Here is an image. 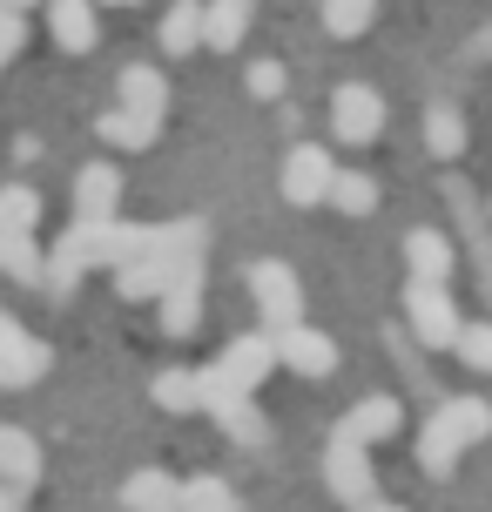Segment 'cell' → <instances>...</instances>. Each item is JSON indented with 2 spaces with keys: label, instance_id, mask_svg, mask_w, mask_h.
<instances>
[{
  "label": "cell",
  "instance_id": "obj_5",
  "mask_svg": "<svg viewBox=\"0 0 492 512\" xmlns=\"http://www.w3.org/2000/svg\"><path fill=\"white\" fill-rule=\"evenodd\" d=\"M270 371H277V344H270V331H257V337H230L216 351V364L196 371V384H203V398H250Z\"/></svg>",
  "mask_w": 492,
  "mask_h": 512
},
{
  "label": "cell",
  "instance_id": "obj_1",
  "mask_svg": "<svg viewBox=\"0 0 492 512\" xmlns=\"http://www.w3.org/2000/svg\"><path fill=\"white\" fill-rule=\"evenodd\" d=\"M169 223H122V216H102V223H75V230L61 236L54 250H41V283H48L54 297H68L88 270H115L122 256L149 250L162 243Z\"/></svg>",
  "mask_w": 492,
  "mask_h": 512
},
{
  "label": "cell",
  "instance_id": "obj_29",
  "mask_svg": "<svg viewBox=\"0 0 492 512\" xmlns=\"http://www.w3.org/2000/svg\"><path fill=\"white\" fill-rule=\"evenodd\" d=\"M284 88H290L284 61H250V95H257V102H277Z\"/></svg>",
  "mask_w": 492,
  "mask_h": 512
},
{
  "label": "cell",
  "instance_id": "obj_13",
  "mask_svg": "<svg viewBox=\"0 0 492 512\" xmlns=\"http://www.w3.org/2000/svg\"><path fill=\"white\" fill-rule=\"evenodd\" d=\"M270 344H277V364L297 371V378H331L337 371V344L317 331V324H304V317L284 324V331H270Z\"/></svg>",
  "mask_w": 492,
  "mask_h": 512
},
{
  "label": "cell",
  "instance_id": "obj_23",
  "mask_svg": "<svg viewBox=\"0 0 492 512\" xmlns=\"http://www.w3.org/2000/svg\"><path fill=\"white\" fill-rule=\"evenodd\" d=\"M425 149L439 155V162H459V155H466V115L452 102H439L425 115Z\"/></svg>",
  "mask_w": 492,
  "mask_h": 512
},
{
  "label": "cell",
  "instance_id": "obj_12",
  "mask_svg": "<svg viewBox=\"0 0 492 512\" xmlns=\"http://www.w3.org/2000/svg\"><path fill=\"white\" fill-rule=\"evenodd\" d=\"M156 317H162V331L169 337H196V324H203V256H189L176 277L156 290Z\"/></svg>",
  "mask_w": 492,
  "mask_h": 512
},
{
  "label": "cell",
  "instance_id": "obj_19",
  "mask_svg": "<svg viewBox=\"0 0 492 512\" xmlns=\"http://www.w3.org/2000/svg\"><path fill=\"white\" fill-rule=\"evenodd\" d=\"M405 263H412V277H425V283H452L459 250H452V236H445V230H412V236H405Z\"/></svg>",
  "mask_w": 492,
  "mask_h": 512
},
{
  "label": "cell",
  "instance_id": "obj_7",
  "mask_svg": "<svg viewBox=\"0 0 492 512\" xmlns=\"http://www.w3.org/2000/svg\"><path fill=\"white\" fill-rule=\"evenodd\" d=\"M405 324L425 351H452V337H459V304H452V283H425L412 277L405 290Z\"/></svg>",
  "mask_w": 492,
  "mask_h": 512
},
{
  "label": "cell",
  "instance_id": "obj_28",
  "mask_svg": "<svg viewBox=\"0 0 492 512\" xmlns=\"http://www.w3.org/2000/svg\"><path fill=\"white\" fill-rule=\"evenodd\" d=\"M452 351H459V358H466L472 371H486V378H492V324H459Z\"/></svg>",
  "mask_w": 492,
  "mask_h": 512
},
{
  "label": "cell",
  "instance_id": "obj_22",
  "mask_svg": "<svg viewBox=\"0 0 492 512\" xmlns=\"http://www.w3.org/2000/svg\"><path fill=\"white\" fill-rule=\"evenodd\" d=\"M203 411L236 438V445H263V438H270V425L257 418V405H250V398H203Z\"/></svg>",
  "mask_w": 492,
  "mask_h": 512
},
{
  "label": "cell",
  "instance_id": "obj_24",
  "mask_svg": "<svg viewBox=\"0 0 492 512\" xmlns=\"http://www.w3.org/2000/svg\"><path fill=\"white\" fill-rule=\"evenodd\" d=\"M324 203H337L344 216H371V209H378V182L364 176V169H337L331 189H324Z\"/></svg>",
  "mask_w": 492,
  "mask_h": 512
},
{
  "label": "cell",
  "instance_id": "obj_4",
  "mask_svg": "<svg viewBox=\"0 0 492 512\" xmlns=\"http://www.w3.org/2000/svg\"><path fill=\"white\" fill-rule=\"evenodd\" d=\"M41 189L34 182H0V277L41 283Z\"/></svg>",
  "mask_w": 492,
  "mask_h": 512
},
{
  "label": "cell",
  "instance_id": "obj_35",
  "mask_svg": "<svg viewBox=\"0 0 492 512\" xmlns=\"http://www.w3.org/2000/svg\"><path fill=\"white\" fill-rule=\"evenodd\" d=\"M95 7H142V0H95Z\"/></svg>",
  "mask_w": 492,
  "mask_h": 512
},
{
  "label": "cell",
  "instance_id": "obj_34",
  "mask_svg": "<svg viewBox=\"0 0 492 512\" xmlns=\"http://www.w3.org/2000/svg\"><path fill=\"white\" fill-rule=\"evenodd\" d=\"M0 7H14V14H27V7H41V0H0Z\"/></svg>",
  "mask_w": 492,
  "mask_h": 512
},
{
  "label": "cell",
  "instance_id": "obj_14",
  "mask_svg": "<svg viewBox=\"0 0 492 512\" xmlns=\"http://www.w3.org/2000/svg\"><path fill=\"white\" fill-rule=\"evenodd\" d=\"M398 425H405V405L378 391V398H358V405L344 411L331 438H351V445H364V452H371V445H385V438H398Z\"/></svg>",
  "mask_w": 492,
  "mask_h": 512
},
{
  "label": "cell",
  "instance_id": "obj_6",
  "mask_svg": "<svg viewBox=\"0 0 492 512\" xmlns=\"http://www.w3.org/2000/svg\"><path fill=\"white\" fill-rule=\"evenodd\" d=\"M385 122H391V108L371 81H344L331 95V142H344V149H371L385 135Z\"/></svg>",
  "mask_w": 492,
  "mask_h": 512
},
{
  "label": "cell",
  "instance_id": "obj_2",
  "mask_svg": "<svg viewBox=\"0 0 492 512\" xmlns=\"http://www.w3.org/2000/svg\"><path fill=\"white\" fill-rule=\"evenodd\" d=\"M122 102L108 108L102 122V142H115V149H156V135H162V122H169V81L156 75V68H122Z\"/></svg>",
  "mask_w": 492,
  "mask_h": 512
},
{
  "label": "cell",
  "instance_id": "obj_20",
  "mask_svg": "<svg viewBox=\"0 0 492 512\" xmlns=\"http://www.w3.org/2000/svg\"><path fill=\"white\" fill-rule=\"evenodd\" d=\"M122 512H182V479L156 472V465H142L129 486H122Z\"/></svg>",
  "mask_w": 492,
  "mask_h": 512
},
{
  "label": "cell",
  "instance_id": "obj_32",
  "mask_svg": "<svg viewBox=\"0 0 492 512\" xmlns=\"http://www.w3.org/2000/svg\"><path fill=\"white\" fill-rule=\"evenodd\" d=\"M21 499H27V492H14V486H0V512H21Z\"/></svg>",
  "mask_w": 492,
  "mask_h": 512
},
{
  "label": "cell",
  "instance_id": "obj_17",
  "mask_svg": "<svg viewBox=\"0 0 492 512\" xmlns=\"http://www.w3.org/2000/svg\"><path fill=\"white\" fill-rule=\"evenodd\" d=\"M250 14H257V0H203V48H216V54L243 48Z\"/></svg>",
  "mask_w": 492,
  "mask_h": 512
},
{
  "label": "cell",
  "instance_id": "obj_3",
  "mask_svg": "<svg viewBox=\"0 0 492 512\" xmlns=\"http://www.w3.org/2000/svg\"><path fill=\"white\" fill-rule=\"evenodd\" d=\"M492 438V405L486 398H445L432 411V425L418 432V465H425V479H452V465L466 459L472 445H486Z\"/></svg>",
  "mask_w": 492,
  "mask_h": 512
},
{
  "label": "cell",
  "instance_id": "obj_25",
  "mask_svg": "<svg viewBox=\"0 0 492 512\" xmlns=\"http://www.w3.org/2000/svg\"><path fill=\"white\" fill-rule=\"evenodd\" d=\"M371 21H378V0H324V27H331L337 41L371 34Z\"/></svg>",
  "mask_w": 492,
  "mask_h": 512
},
{
  "label": "cell",
  "instance_id": "obj_16",
  "mask_svg": "<svg viewBox=\"0 0 492 512\" xmlns=\"http://www.w3.org/2000/svg\"><path fill=\"white\" fill-rule=\"evenodd\" d=\"M48 7V34L61 54H95V0H41Z\"/></svg>",
  "mask_w": 492,
  "mask_h": 512
},
{
  "label": "cell",
  "instance_id": "obj_21",
  "mask_svg": "<svg viewBox=\"0 0 492 512\" xmlns=\"http://www.w3.org/2000/svg\"><path fill=\"white\" fill-rule=\"evenodd\" d=\"M156 41H162V54H176V61L203 48V0H176V7L162 14Z\"/></svg>",
  "mask_w": 492,
  "mask_h": 512
},
{
  "label": "cell",
  "instance_id": "obj_11",
  "mask_svg": "<svg viewBox=\"0 0 492 512\" xmlns=\"http://www.w3.org/2000/svg\"><path fill=\"white\" fill-rule=\"evenodd\" d=\"M331 176H337V155L324 149V142H297V149L284 155V203H297V209H317L324 203V189H331Z\"/></svg>",
  "mask_w": 492,
  "mask_h": 512
},
{
  "label": "cell",
  "instance_id": "obj_26",
  "mask_svg": "<svg viewBox=\"0 0 492 512\" xmlns=\"http://www.w3.org/2000/svg\"><path fill=\"white\" fill-rule=\"evenodd\" d=\"M182 512H243V499L203 472V479H182Z\"/></svg>",
  "mask_w": 492,
  "mask_h": 512
},
{
  "label": "cell",
  "instance_id": "obj_8",
  "mask_svg": "<svg viewBox=\"0 0 492 512\" xmlns=\"http://www.w3.org/2000/svg\"><path fill=\"white\" fill-rule=\"evenodd\" d=\"M250 297H257L263 331H284V324H297V317H304V283H297V270H290V263H277V256L250 263Z\"/></svg>",
  "mask_w": 492,
  "mask_h": 512
},
{
  "label": "cell",
  "instance_id": "obj_15",
  "mask_svg": "<svg viewBox=\"0 0 492 512\" xmlns=\"http://www.w3.org/2000/svg\"><path fill=\"white\" fill-rule=\"evenodd\" d=\"M75 216L81 223L122 216V169H115V162H88V169L75 176Z\"/></svg>",
  "mask_w": 492,
  "mask_h": 512
},
{
  "label": "cell",
  "instance_id": "obj_30",
  "mask_svg": "<svg viewBox=\"0 0 492 512\" xmlns=\"http://www.w3.org/2000/svg\"><path fill=\"white\" fill-rule=\"evenodd\" d=\"M27 48V21L14 14V7H0V68H14Z\"/></svg>",
  "mask_w": 492,
  "mask_h": 512
},
{
  "label": "cell",
  "instance_id": "obj_27",
  "mask_svg": "<svg viewBox=\"0 0 492 512\" xmlns=\"http://www.w3.org/2000/svg\"><path fill=\"white\" fill-rule=\"evenodd\" d=\"M156 405L162 411H203V384H196V371H162L156 378Z\"/></svg>",
  "mask_w": 492,
  "mask_h": 512
},
{
  "label": "cell",
  "instance_id": "obj_10",
  "mask_svg": "<svg viewBox=\"0 0 492 512\" xmlns=\"http://www.w3.org/2000/svg\"><path fill=\"white\" fill-rule=\"evenodd\" d=\"M324 486H331L337 506H351V512H358L364 499H378V465H371V452L351 445V438H331V445H324Z\"/></svg>",
  "mask_w": 492,
  "mask_h": 512
},
{
  "label": "cell",
  "instance_id": "obj_31",
  "mask_svg": "<svg viewBox=\"0 0 492 512\" xmlns=\"http://www.w3.org/2000/svg\"><path fill=\"white\" fill-rule=\"evenodd\" d=\"M466 54H472V61H492V27H486V34H479V41H472Z\"/></svg>",
  "mask_w": 492,
  "mask_h": 512
},
{
  "label": "cell",
  "instance_id": "obj_18",
  "mask_svg": "<svg viewBox=\"0 0 492 512\" xmlns=\"http://www.w3.org/2000/svg\"><path fill=\"white\" fill-rule=\"evenodd\" d=\"M34 479H41V445L21 425H0V486L34 492Z\"/></svg>",
  "mask_w": 492,
  "mask_h": 512
},
{
  "label": "cell",
  "instance_id": "obj_33",
  "mask_svg": "<svg viewBox=\"0 0 492 512\" xmlns=\"http://www.w3.org/2000/svg\"><path fill=\"white\" fill-rule=\"evenodd\" d=\"M358 512H405V506H385V499H364Z\"/></svg>",
  "mask_w": 492,
  "mask_h": 512
},
{
  "label": "cell",
  "instance_id": "obj_9",
  "mask_svg": "<svg viewBox=\"0 0 492 512\" xmlns=\"http://www.w3.org/2000/svg\"><path fill=\"white\" fill-rule=\"evenodd\" d=\"M48 371H54V351L27 331L21 317L0 310V391H27V384H41Z\"/></svg>",
  "mask_w": 492,
  "mask_h": 512
}]
</instances>
